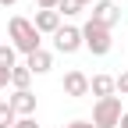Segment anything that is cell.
Instances as JSON below:
<instances>
[{"label": "cell", "instance_id": "obj_1", "mask_svg": "<svg viewBox=\"0 0 128 128\" xmlns=\"http://www.w3.org/2000/svg\"><path fill=\"white\" fill-rule=\"evenodd\" d=\"M7 36H11V46L18 54H36V50H43V39H39V32H36V25H32L28 18H22V14H14V18L7 22Z\"/></svg>", "mask_w": 128, "mask_h": 128}, {"label": "cell", "instance_id": "obj_2", "mask_svg": "<svg viewBox=\"0 0 128 128\" xmlns=\"http://www.w3.org/2000/svg\"><path fill=\"white\" fill-rule=\"evenodd\" d=\"M82 46L92 54V57H103V54H110V46H114V39H110V28H103V25H96L92 18L82 25Z\"/></svg>", "mask_w": 128, "mask_h": 128}, {"label": "cell", "instance_id": "obj_3", "mask_svg": "<svg viewBox=\"0 0 128 128\" xmlns=\"http://www.w3.org/2000/svg\"><path fill=\"white\" fill-rule=\"evenodd\" d=\"M121 114H124L121 96H107V100H96L92 103V124L96 128H118Z\"/></svg>", "mask_w": 128, "mask_h": 128}, {"label": "cell", "instance_id": "obj_4", "mask_svg": "<svg viewBox=\"0 0 128 128\" xmlns=\"http://www.w3.org/2000/svg\"><path fill=\"white\" fill-rule=\"evenodd\" d=\"M54 46H57V54H78V50H82V28L60 25L57 36H54Z\"/></svg>", "mask_w": 128, "mask_h": 128}, {"label": "cell", "instance_id": "obj_5", "mask_svg": "<svg viewBox=\"0 0 128 128\" xmlns=\"http://www.w3.org/2000/svg\"><path fill=\"white\" fill-rule=\"evenodd\" d=\"M60 89H64V96H71V100H82V96H89V75L78 71V68H71L68 75H64Z\"/></svg>", "mask_w": 128, "mask_h": 128}, {"label": "cell", "instance_id": "obj_6", "mask_svg": "<svg viewBox=\"0 0 128 128\" xmlns=\"http://www.w3.org/2000/svg\"><path fill=\"white\" fill-rule=\"evenodd\" d=\"M92 22L103 25V28H114L121 22V7L114 4V0H96L92 4Z\"/></svg>", "mask_w": 128, "mask_h": 128}, {"label": "cell", "instance_id": "obj_7", "mask_svg": "<svg viewBox=\"0 0 128 128\" xmlns=\"http://www.w3.org/2000/svg\"><path fill=\"white\" fill-rule=\"evenodd\" d=\"M7 103L14 107V114H22V118H32V114H36V92H32V89H18Z\"/></svg>", "mask_w": 128, "mask_h": 128}, {"label": "cell", "instance_id": "obj_8", "mask_svg": "<svg viewBox=\"0 0 128 128\" xmlns=\"http://www.w3.org/2000/svg\"><path fill=\"white\" fill-rule=\"evenodd\" d=\"M32 25H36L39 36H57V28H60V14H57V11H36Z\"/></svg>", "mask_w": 128, "mask_h": 128}, {"label": "cell", "instance_id": "obj_9", "mask_svg": "<svg viewBox=\"0 0 128 128\" xmlns=\"http://www.w3.org/2000/svg\"><path fill=\"white\" fill-rule=\"evenodd\" d=\"M89 92L96 96V100H107V96H118V86L110 75H92L89 78Z\"/></svg>", "mask_w": 128, "mask_h": 128}, {"label": "cell", "instance_id": "obj_10", "mask_svg": "<svg viewBox=\"0 0 128 128\" xmlns=\"http://www.w3.org/2000/svg\"><path fill=\"white\" fill-rule=\"evenodd\" d=\"M25 68H28L32 75H46V71L54 68V54H50V50H36V54H28V57H25Z\"/></svg>", "mask_w": 128, "mask_h": 128}, {"label": "cell", "instance_id": "obj_11", "mask_svg": "<svg viewBox=\"0 0 128 128\" xmlns=\"http://www.w3.org/2000/svg\"><path fill=\"white\" fill-rule=\"evenodd\" d=\"M14 68H18V50H14L11 43H4V46H0V78L11 82V71Z\"/></svg>", "mask_w": 128, "mask_h": 128}, {"label": "cell", "instance_id": "obj_12", "mask_svg": "<svg viewBox=\"0 0 128 128\" xmlns=\"http://www.w3.org/2000/svg\"><path fill=\"white\" fill-rule=\"evenodd\" d=\"M28 82H32V71L25 68V64H18V68L11 71V86H14V92H18V89H28Z\"/></svg>", "mask_w": 128, "mask_h": 128}, {"label": "cell", "instance_id": "obj_13", "mask_svg": "<svg viewBox=\"0 0 128 128\" xmlns=\"http://www.w3.org/2000/svg\"><path fill=\"white\" fill-rule=\"evenodd\" d=\"M57 14H60V18H75V14H82V4H78V0H60Z\"/></svg>", "mask_w": 128, "mask_h": 128}, {"label": "cell", "instance_id": "obj_14", "mask_svg": "<svg viewBox=\"0 0 128 128\" xmlns=\"http://www.w3.org/2000/svg\"><path fill=\"white\" fill-rule=\"evenodd\" d=\"M14 121H18L14 107L11 103H0V128H14Z\"/></svg>", "mask_w": 128, "mask_h": 128}, {"label": "cell", "instance_id": "obj_15", "mask_svg": "<svg viewBox=\"0 0 128 128\" xmlns=\"http://www.w3.org/2000/svg\"><path fill=\"white\" fill-rule=\"evenodd\" d=\"M114 86H118V92H121V96H128V71H121V75L114 78Z\"/></svg>", "mask_w": 128, "mask_h": 128}, {"label": "cell", "instance_id": "obj_16", "mask_svg": "<svg viewBox=\"0 0 128 128\" xmlns=\"http://www.w3.org/2000/svg\"><path fill=\"white\" fill-rule=\"evenodd\" d=\"M36 7H39V11H57L60 0H36Z\"/></svg>", "mask_w": 128, "mask_h": 128}, {"label": "cell", "instance_id": "obj_17", "mask_svg": "<svg viewBox=\"0 0 128 128\" xmlns=\"http://www.w3.org/2000/svg\"><path fill=\"white\" fill-rule=\"evenodd\" d=\"M14 128H39V124H36V118H18Z\"/></svg>", "mask_w": 128, "mask_h": 128}, {"label": "cell", "instance_id": "obj_18", "mask_svg": "<svg viewBox=\"0 0 128 128\" xmlns=\"http://www.w3.org/2000/svg\"><path fill=\"white\" fill-rule=\"evenodd\" d=\"M64 128H96L92 121H82V118H78V121H71V124H64Z\"/></svg>", "mask_w": 128, "mask_h": 128}, {"label": "cell", "instance_id": "obj_19", "mask_svg": "<svg viewBox=\"0 0 128 128\" xmlns=\"http://www.w3.org/2000/svg\"><path fill=\"white\" fill-rule=\"evenodd\" d=\"M118 128H128V110L121 114V121H118Z\"/></svg>", "mask_w": 128, "mask_h": 128}, {"label": "cell", "instance_id": "obj_20", "mask_svg": "<svg viewBox=\"0 0 128 128\" xmlns=\"http://www.w3.org/2000/svg\"><path fill=\"white\" fill-rule=\"evenodd\" d=\"M11 4H18V0H0V7H11Z\"/></svg>", "mask_w": 128, "mask_h": 128}, {"label": "cell", "instance_id": "obj_21", "mask_svg": "<svg viewBox=\"0 0 128 128\" xmlns=\"http://www.w3.org/2000/svg\"><path fill=\"white\" fill-rule=\"evenodd\" d=\"M4 86H7V82H4V78H0V89H4Z\"/></svg>", "mask_w": 128, "mask_h": 128}]
</instances>
